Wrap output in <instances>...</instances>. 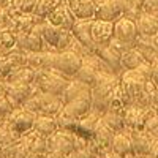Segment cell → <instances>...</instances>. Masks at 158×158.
Here are the masks:
<instances>
[{
  "mask_svg": "<svg viewBox=\"0 0 158 158\" xmlns=\"http://www.w3.org/2000/svg\"><path fill=\"white\" fill-rule=\"evenodd\" d=\"M120 84V74L108 70H101L97 74L95 84L92 85V111L104 114L109 109V103L114 95L115 87Z\"/></svg>",
  "mask_w": 158,
  "mask_h": 158,
  "instance_id": "1",
  "label": "cell"
},
{
  "mask_svg": "<svg viewBox=\"0 0 158 158\" xmlns=\"http://www.w3.org/2000/svg\"><path fill=\"white\" fill-rule=\"evenodd\" d=\"M35 29L40 32V35L43 38L44 51H56V52L65 51V49H68L71 40H73V35L70 30L60 29L46 19L40 21L35 25Z\"/></svg>",
  "mask_w": 158,
  "mask_h": 158,
  "instance_id": "2",
  "label": "cell"
},
{
  "mask_svg": "<svg viewBox=\"0 0 158 158\" xmlns=\"http://www.w3.org/2000/svg\"><path fill=\"white\" fill-rule=\"evenodd\" d=\"M22 106L35 114H46V115H59L63 111L65 103L62 101L60 95H52L46 92L38 90L25 101Z\"/></svg>",
  "mask_w": 158,
  "mask_h": 158,
  "instance_id": "3",
  "label": "cell"
},
{
  "mask_svg": "<svg viewBox=\"0 0 158 158\" xmlns=\"http://www.w3.org/2000/svg\"><path fill=\"white\" fill-rule=\"evenodd\" d=\"M71 81V77L65 76L56 68H49V70H36V77H35V84L38 89L46 94L52 95H62V92L65 87L68 85Z\"/></svg>",
  "mask_w": 158,
  "mask_h": 158,
  "instance_id": "4",
  "label": "cell"
},
{
  "mask_svg": "<svg viewBox=\"0 0 158 158\" xmlns=\"http://www.w3.org/2000/svg\"><path fill=\"white\" fill-rule=\"evenodd\" d=\"M149 79L138 70H123L120 74V87L130 104H136L139 97L142 95Z\"/></svg>",
  "mask_w": 158,
  "mask_h": 158,
  "instance_id": "5",
  "label": "cell"
},
{
  "mask_svg": "<svg viewBox=\"0 0 158 158\" xmlns=\"http://www.w3.org/2000/svg\"><path fill=\"white\" fill-rule=\"evenodd\" d=\"M76 141H77V135L74 131L59 128L56 133L48 136V152H56L68 156L76 150Z\"/></svg>",
  "mask_w": 158,
  "mask_h": 158,
  "instance_id": "6",
  "label": "cell"
},
{
  "mask_svg": "<svg viewBox=\"0 0 158 158\" xmlns=\"http://www.w3.org/2000/svg\"><path fill=\"white\" fill-rule=\"evenodd\" d=\"M35 117L36 114L25 109L24 106H18L15 111H13L6 118L5 122L11 127L13 131H16L18 135H25L29 133L30 130H33V123H35Z\"/></svg>",
  "mask_w": 158,
  "mask_h": 158,
  "instance_id": "7",
  "label": "cell"
},
{
  "mask_svg": "<svg viewBox=\"0 0 158 158\" xmlns=\"http://www.w3.org/2000/svg\"><path fill=\"white\" fill-rule=\"evenodd\" d=\"M81 65H82V57L74 51L65 49V51H60L56 54L54 68L68 77H74L77 70L81 68Z\"/></svg>",
  "mask_w": 158,
  "mask_h": 158,
  "instance_id": "8",
  "label": "cell"
},
{
  "mask_svg": "<svg viewBox=\"0 0 158 158\" xmlns=\"http://www.w3.org/2000/svg\"><path fill=\"white\" fill-rule=\"evenodd\" d=\"M92 25H94V19H76L70 32L84 48H87L90 52H95L97 46L92 38Z\"/></svg>",
  "mask_w": 158,
  "mask_h": 158,
  "instance_id": "9",
  "label": "cell"
},
{
  "mask_svg": "<svg viewBox=\"0 0 158 158\" xmlns=\"http://www.w3.org/2000/svg\"><path fill=\"white\" fill-rule=\"evenodd\" d=\"M90 90L82 92L81 95H77L71 101L65 103L62 112L70 115V117H73V118H81L82 115H85L92 109V92Z\"/></svg>",
  "mask_w": 158,
  "mask_h": 158,
  "instance_id": "10",
  "label": "cell"
},
{
  "mask_svg": "<svg viewBox=\"0 0 158 158\" xmlns=\"http://www.w3.org/2000/svg\"><path fill=\"white\" fill-rule=\"evenodd\" d=\"M38 85L33 84H24V82H16V81H6V90L5 94L16 103V106H22V104L27 101L35 92H38Z\"/></svg>",
  "mask_w": 158,
  "mask_h": 158,
  "instance_id": "11",
  "label": "cell"
},
{
  "mask_svg": "<svg viewBox=\"0 0 158 158\" xmlns=\"http://www.w3.org/2000/svg\"><path fill=\"white\" fill-rule=\"evenodd\" d=\"M46 21H49L51 24L57 25V27H60V29L70 30L73 27L76 18L73 15V11H71L68 2H60L54 10H52L51 15L46 18Z\"/></svg>",
  "mask_w": 158,
  "mask_h": 158,
  "instance_id": "12",
  "label": "cell"
},
{
  "mask_svg": "<svg viewBox=\"0 0 158 158\" xmlns=\"http://www.w3.org/2000/svg\"><path fill=\"white\" fill-rule=\"evenodd\" d=\"M95 54L103 60V63L106 65L112 73L122 74V71H123V68H122V54H120V52H117L109 43L97 46Z\"/></svg>",
  "mask_w": 158,
  "mask_h": 158,
  "instance_id": "13",
  "label": "cell"
},
{
  "mask_svg": "<svg viewBox=\"0 0 158 158\" xmlns=\"http://www.w3.org/2000/svg\"><path fill=\"white\" fill-rule=\"evenodd\" d=\"M114 38L120 40L123 43L135 44L136 38H138V29H136V22L130 18L122 16L120 19H117L114 22Z\"/></svg>",
  "mask_w": 158,
  "mask_h": 158,
  "instance_id": "14",
  "label": "cell"
},
{
  "mask_svg": "<svg viewBox=\"0 0 158 158\" xmlns=\"http://www.w3.org/2000/svg\"><path fill=\"white\" fill-rule=\"evenodd\" d=\"M16 46L25 52H40L44 51V43L43 38L40 35V32L36 29L30 30V32H22V33H16Z\"/></svg>",
  "mask_w": 158,
  "mask_h": 158,
  "instance_id": "15",
  "label": "cell"
},
{
  "mask_svg": "<svg viewBox=\"0 0 158 158\" xmlns=\"http://www.w3.org/2000/svg\"><path fill=\"white\" fill-rule=\"evenodd\" d=\"M122 16H123V6L120 5L118 0H104V2L97 5L95 19L115 22L117 19H120Z\"/></svg>",
  "mask_w": 158,
  "mask_h": 158,
  "instance_id": "16",
  "label": "cell"
},
{
  "mask_svg": "<svg viewBox=\"0 0 158 158\" xmlns=\"http://www.w3.org/2000/svg\"><path fill=\"white\" fill-rule=\"evenodd\" d=\"M130 138H131V144H133V152L136 156H142V155H149L152 144H153V136L149 131L144 130H130Z\"/></svg>",
  "mask_w": 158,
  "mask_h": 158,
  "instance_id": "17",
  "label": "cell"
},
{
  "mask_svg": "<svg viewBox=\"0 0 158 158\" xmlns=\"http://www.w3.org/2000/svg\"><path fill=\"white\" fill-rule=\"evenodd\" d=\"M92 38H94L95 46L108 44L114 38V22L94 19V25H92Z\"/></svg>",
  "mask_w": 158,
  "mask_h": 158,
  "instance_id": "18",
  "label": "cell"
},
{
  "mask_svg": "<svg viewBox=\"0 0 158 158\" xmlns=\"http://www.w3.org/2000/svg\"><path fill=\"white\" fill-rule=\"evenodd\" d=\"M40 21H44V19H40L35 15H27V13H22V15H16V16H11L10 24H8V29L13 33H22V32H30L35 29V25Z\"/></svg>",
  "mask_w": 158,
  "mask_h": 158,
  "instance_id": "19",
  "label": "cell"
},
{
  "mask_svg": "<svg viewBox=\"0 0 158 158\" xmlns=\"http://www.w3.org/2000/svg\"><path fill=\"white\" fill-rule=\"evenodd\" d=\"M112 152H115L117 155H120L123 158H131L136 156L133 152V144H131V138H130V130H123L120 133H115L114 139H112Z\"/></svg>",
  "mask_w": 158,
  "mask_h": 158,
  "instance_id": "20",
  "label": "cell"
},
{
  "mask_svg": "<svg viewBox=\"0 0 158 158\" xmlns=\"http://www.w3.org/2000/svg\"><path fill=\"white\" fill-rule=\"evenodd\" d=\"M147 108L139 106V104H130L123 111L125 125L128 130H142L144 125V117H146Z\"/></svg>",
  "mask_w": 158,
  "mask_h": 158,
  "instance_id": "21",
  "label": "cell"
},
{
  "mask_svg": "<svg viewBox=\"0 0 158 158\" xmlns=\"http://www.w3.org/2000/svg\"><path fill=\"white\" fill-rule=\"evenodd\" d=\"M101 118V114L95 112V111H89L85 115H82L81 118H77V127H76V135L84 136L87 139H90L94 136L95 127L98 123V120Z\"/></svg>",
  "mask_w": 158,
  "mask_h": 158,
  "instance_id": "22",
  "label": "cell"
},
{
  "mask_svg": "<svg viewBox=\"0 0 158 158\" xmlns=\"http://www.w3.org/2000/svg\"><path fill=\"white\" fill-rule=\"evenodd\" d=\"M136 29H138V36H155L158 33V19L153 15L149 13H141L136 18Z\"/></svg>",
  "mask_w": 158,
  "mask_h": 158,
  "instance_id": "23",
  "label": "cell"
},
{
  "mask_svg": "<svg viewBox=\"0 0 158 158\" xmlns=\"http://www.w3.org/2000/svg\"><path fill=\"white\" fill-rule=\"evenodd\" d=\"M68 5L76 19H95L97 3L94 0H73Z\"/></svg>",
  "mask_w": 158,
  "mask_h": 158,
  "instance_id": "24",
  "label": "cell"
},
{
  "mask_svg": "<svg viewBox=\"0 0 158 158\" xmlns=\"http://www.w3.org/2000/svg\"><path fill=\"white\" fill-rule=\"evenodd\" d=\"M33 130L36 133L43 135V136H51L52 133H56L59 130V122L56 115H46V114H36L35 117V123Z\"/></svg>",
  "mask_w": 158,
  "mask_h": 158,
  "instance_id": "25",
  "label": "cell"
},
{
  "mask_svg": "<svg viewBox=\"0 0 158 158\" xmlns=\"http://www.w3.org/2000/svg\"><path fill=\"white\" fill-rule=\"evenodd\" d=\"M114 135H115V131H112V130L100 118L98 123H97V127H95V131H94V136H92V139H94L95 142H98L103 149L111 150Z\"/></svg>",
  "mask_w": 158,
  "mask_h": 158,
  "instance_id": "26",
  "label": "cell"
},
{
  "mask_svg": "<svg viewBox=\"0 0 158 158\" xmlns=\"http://www.w3.org/2000/svg\"><path fill=\"white\" fill-rule=\"evenodd\" d=\"M36 77V70H33L29 65H21V67H15L11 73L5 77L8 82L16 81V82H24V84H33Z\"/></svg>",
  "mask_w": 158,
  "mask_h": 158,
  "instance_id": "27",
  "label": "cell"
},
{
  "mask_svg": "<svg viewBox=\"0 0 158 158\" xmlns=\"http://www.w3.org/2000/svg\"><path fill=\"white\" fill-rule=\"evenodd\" d=\"M22 138L25 139V142H27L30 152H35L38 155H44L48 152V138L36 133L35 130H30L29 133L22 135Z\"/></svg>",
  "mask_w": 158,
  "mask_h": 158,
  "instance_id": "28",
  "label": "cell"
},
{
  "mask_svg": "<svg viewBox=\"0 0 158 158\" xmlns=\"http://www.w3.org/2000/svg\"><path fill=\"white\" fill-rule=\"evenodd\" d=\"M90 89H92V87L87 85L85 82L79 81V79H76V77H71V81L68 82V85L65 87V90L62 92L60 98H62L63 103H68V101H71L73 98H76L77 95H81L82 92H87V90H90Z\"/></svg>",
  "mask_w": 158,
  "mask_h": 158,
  "instance_id": "29",
  "label": "cell"
},
{
  "mask_svg": "<svg viewBox=\"0 0 158 158\" xmlns=\"http://www.w3.org/2000/svg\"><path fill=\"white\" fill-rule=\"evenodd\" d=\"M30 152L27 142H25L24 138H21L19 141L13 142V144H8V146L2 147V155L3 158H24Z\"/></svg>",
  "mask_w": 158,
  "mask_h": 158,
  "instance_id": "30",
  "label": "cell"
},
{
  "mask_svg": "<svg viewBox=\"0 0 158 158\" xmlns=\"http://www.w3.org/2000/svg\"><path fill=\"white\" fill-rule=\"evenodd\" d=\"M144 62H146V59H144L142 52L135 46L122 54V68L123 70H135Z\"/></svg>",
  "mask_w": 158,
  "mask_h": 158,
  "instance_id": "31",
  "label": "cell"
},
{
  "mask_svg": "<svg viewBox=\"0 0 158 158\" xmlns=\"http://www.w3.org/2000/svg\"><path fill=\"white\" fill-rule=\"evenodd\" d=\"M101 120H103L104 123H106L112 131H115V133H120V131L127 130L123 114H120V112H115V111H106L104 114H101Z\"/></svg>",
  "mask_w": 158,
  "mask_h": 158,
  "instance_id": "32",
  "label": "cell"
},
{
  "mask_svg": "<svg viewBox=\"0 0 158 158\" xmlns=\"http://www.w3.org/2000/svg\"><path fill=\"white\" fill-rule=\"evenodd\" d=\"M118 2L123 6V16L125 18L136 21V18L142 13L144 0H118Z\"/></svg>",
  "mask_w": 158,
  "mask_h": 158,
  "instance_id": "33",
  "label": "cell"
},
{
  "mask_svg": "<svg viewBox=\"0 0 158 158\" xmlns=\"http://www.w3.org/2000/svg\"><path fill=\"white\" fill-rule=\"evenodd\" d=\"M59 3H60V0H36L35 8H33V15L40 19H46Z\"/></svg>",
  "mask_w": 158,
  "mask_h": 158,
  "instance_id": "34",
  "label": "cell"
},
{
  "mask_svg": "<svg viewBox=\"0 0 158 158\" xmlns=\"http://www.w3.org/2000/svg\"><path fill=\"white\" fill-rule=\"evenodd\" d=\"M156 127H158V109H156V108H147L146 117H144L142 130L152 133V131H153Z\"/></svg>",
  "mask_w": 158,
  "mask_h": 158,
  "instance_id": "35",
  "label": "cell"
},
{
  "mask_svg": "<svg viewBox=\"0 0 158 158\" xmlns=\"http://www.w3.org/2000/svg\"><path fill=\"white\" fill-rule=\"evenodd\" d=\"M16 108H18L16 103L13 101L6 94H0V117H2V118H6Z\"/></svg>",
  "mask_w": 158,
  "mask_h": 158,
  "instance_id": "36",
  "label": "cell"
},
{
  "mask_svg": "<svg viewBox=\"0 0 158 158\" xmlns=\"http://www.w3.org/2000/svg\"><path fill=\"white\" fill-rule=\"evenodd\" d=\"M15 68V63H13L6 56H2L0 57V77H6L10 73H11V70Z\"/></svg>",
  "mask_w": 158,
  "mask_h": 158,
  "instance_id": "37",
  "label": "cell"
},
{
  "mask_svg": "<svg viewBox=\"0 0 158 158\" xmlns=\"http://www.w3.org/2000/svg\"><path fill=\"white\" fill-rule=\"evenodd\" d=\"M67 158H97V155L89 149V146H85V147L76 149V150H74L71 155H68Z\"/></svg>",
  "mask_w": 158,
  "mask_h": 158,
  "instance_id": "38",
  "label": "cell"
},
{
  "mask_svg": "<svg viewBox=\"0 0 158 158\" xmlns=\"http://www.w3.org/2000/svg\"><path fill=\"white\" fill-rule=\"evenodd\" d=\"M152 81L158 87V60H155L152 63Z\"/></svg>",
  "mask_w": 158,
  "mask_h": 158,
  "instance_id": "39",
  "label": "cell"
},
{
  "mask_svg": "<svg viewBox=\"0 0 158 158\" xmlns=\"http://www.w3.org/2000/svg\"><path fill=\"white\" fill-rule=\"evenodd\" d=\"M152 158H158V139L153 141L152 144V149H150V153H149Z\"/></svg>",
  "mask_w": 158,
  "mask_h": 158,
  "instance_id": "40",
  "label": "cell"
},
{
  "mask_svg": "<svg viewBox=\"0 0 158 158\" xmlns=\"http://www.w3.org/2000/svg\"><path fill=\"white\" fill-rule=\"evenodd\" d=\"M5 90H6V79L0 77V94H5Z\"/></svg>",
  "mask_w": 158,
  "mask_h": 158,
  "instance_id": "41",
  "label": "cell"
},
{
  "mask_svg": "<svg viewBox=\"0 0 158 158\" xmlns=\"http://www.w3.org/2000/svg\"><path fill=\"white\" fill-rule=\"evenodd\" d=\"M103 158H123V156H120V155H117L115 152H112V150H109L106 155H104Z\"/></svg>",
  "mask_w": 158,
  "mask_h": 158,
  "instance_id": "42",
  "label": "cell"
},
{
  "mask_svg": "<svg viewBox=\"0 0 158 158\" xmlns=\"http://www.w3.org/2000/svg\"><path fill=\"white\" fill-rule=\"evenodd\" d=\"M24 158H43V155H38V153H35V152H29Z\"/></svg>",
  "mask_w": 158,
  "mask_h": 158,
  "instance_id": "43",
  "label": "cell"
},
{
  "mask_svg": "<svg viewBox=\"0 0 158 158\" xmlns=\"http://www.w3.org/2000/svg\"><path fill=\"white\" fill-rule=\"evenodd\" d=\"M152 136H153V139H158V127L152 131Z\"/></svg>",
  "mask_w": 158,
  "mask_h": 158,
  "instance_id": "44",
  "label": "cell"
},
{
  "mask_svg": "<svg viewBox=\"0 0 158 158\" xmlns=\"http://www.w3.org/2000/svg\"><path fill=\"white\" fill-rule=\"evenodd\" d=\"M153 44H155V46L158 48V33H156V35L153 36Z\"/></svg>",
  "mask_w": 158,
  "mask_h": 158,
  "instance_id": "45",
  "label": "cell"
},
{
  "mask_svg": "<svg viewBox=\"0 0 158 158\" xmlns=\"http://www.w3.org/2000/svg\"><path fill=\"white\" fill-rule=\"evenodd\" d=\"M8 3V0H0V6H5Z\"/></svg>",
  "mask_w": 158,
  "mask_h": 158,
  "instance_id": "46",
  "label": "cell"
},
{
  "mask_svg": "<svg viewBox=\"0 0 158 158\" xmlns=\"http://www.w3.org/2000/svg\"><path fill=\"white\" fill-rule=\"evenodd\" d=\"M138 158H152L150 155H142V156H138Z\"/></svg>",
  "mask_w": 158,
  "mask_h": 158,
  "instance_id": "47",
  "label": "cell"
},
{
  "mask_svg": "<svg viewBox=\"0 0 158 158\" xmlns=\"http://www.w3.org/2000/svg\"><path fill=\"white\" fill-rule=\"evenodd\" d=\"M94 2H95V3L98 5V3H101V2H104V0H94Z\"/></svg>",
  "mask_w": 158,
  "mask_h": 158,
  "instance_id": "48",
  "label": "cell"
},
{
  "mask_svg": "<svg viewBox=\"0 0 158 158\" xmlns=\"http://www.w3.org/2000/svg\"><path fill=\"white\" fill-rule=\"evenodd\" d=\"M0 158H3V155H2V149H0Z\"/></svg>",
  "mask_w": 158,
  "mask_h": 158,
  "instance_id": "49",
  "label": "cell"
},
{
  "mask_svg": "<svg viewBox=\"0 0 158 158\" xmlns=\"http://www.w3.org/2000/svg\"><path fill=\"white\" fill-rule=\"evenodd\" d=\"M60 2H70V0H60Z\"/></svg>",
  "mask_w": 158,
  "mask_h": 158,
  "instance_id": "50",
  "label": "cell"
},
{
  "mask_svg": "<svg viewBox=\"0 0 158 158\" xmlns=\"http://www.w3.org/2000/svg\"><path fill=\"white\" fill-rule=\"evenodd\" d=\"M2 56H5V54H2V52H0V57H2Z\"/></svg>",
  "mask_w": 158,
  "mask_h": 158,
  "instance_id": "51",
  "label": "cell"
},
{
  "mask_svg": "<svg viewBox=\"0 0 158 158\" xmlns=\"http://www.w3.org/2000/svg\"><path fill=\"white\" fill-rule=\"evenodd\" d=\"M131 158H138V156H131Z\"/></svg>",
  "mask_w": 158,
  "mask_h": 158,
  "instance_id": "52",
  "label": "cell"
},
{
  "mask_svg": "<svg viewBox=\"0 0 158 158\" xmlns=\"http://www.w3.org/2000/svg\"><path fill=\"white\" fill-rule=\"evenodd\" d=\"M70 2H73V0H70ZM70 2H68V3H70Z\"/></svg>",
  "mask_w": 158,
  "mask_h": 158,
  "instance_id": "53",
  "label": "cell"
},
{
  "mask_svg": "<svg viewBox=\"0 0 158 158\" xmlns=\"http://www.w3.org/2000/svg\"><path fill=\"white\" fill-rule=\"evenodd\" d=\"M156 109H158V108H156Z\"/></svg>",
  "mask_w": 158,
  "mask_h": 158,
  "instance_id": "54",
  "label": "cell"
}]
</instances>
